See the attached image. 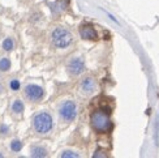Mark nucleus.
<instances>
[{"instance_id": "dca6fc26", "label": "nucleus", "mask_w": 159, "mask_h": 158, "mask_svg": "<svg viewBox=\"0 0 159 158\" xmlns=\"http://www.w3.org/2000/svg\"><path fill=\"white\" fill-rule=\"evenodd\" d=\"M9 132H11L9 126H7V124H4V123L0 124V136L5 137V136H8V135H9Z\"/></svg>"}, {"instance_id": "6e6552de", "label": "nucleus", "mask_w": 159, "mask_h": 158, "mask_svg": "<svg viewBox=\"0 0 159 158\" xmlns=\"http://www.w3.org/2000/svg\"><path fill=\"white\" fill-rule=\"evenodd\" d=\"M81 90L84 91V93H86V94H90V93H93V91L95 90V88H97V84H95V81H94V78H91V77H85L84 80L81 81Z\"/></svg>"}, {"instance_id": "4468645a", "label": "nucleus", "mask_w": 159, "mask_h": 158, "mask_svg": "<svg viewBox=\"0 0 159 158\" xmlns=\"http://www.w3.org/2000/svg\"><path fill=\"white\" fill-rule=\"evenodd\" d=\"M8 88L12 91H18L20 88H21V82H20L18 78H9L8 81Z\"/></svg>"}, {"instance_id": "f8f14e48", "label": "nucleus", "mask_w": 159, "mask_h": 158, "mask_svg": "<svg viewBox=\"0 0 159 158\" xmlns=\"http://www.w3.org/2000/svg\"><path fill=\"white\" fill-rule=\"evenodd\" d=\"M2 47L5 52H11L13 51V49H15V41H13V38L12 37H7L3 43H2Z\"/></svg>"}, {"instance_id": "ddd939ff", "label": "nucleus", "mask_w": 159, "mask_h": 158, "mask_svg": "<svg viewBox=\"0 0 159 158\" xmlns=\"http://www.w3.org/2000/svg\"><path fill=\"white\" fill-rule=\"evenodd\" d=\"M22 146H24V142L21 140H17V139L12 140L11 144H9V149L13 153H20L22 150Z\"/></svg>"}, {"instance_id": "7ed1b4c3", "label": "nucleus", "mask_w": 159, "mask_h": 158, "mask_svg": "<svg viewBox=\"0 0 159 158\" xmlns=\"http://www.w3.org/2000/svg\"><path fill=\"white\" fill-rule=\"evenodd\" d=\"M51 38H52V43H54L57 49H67L72 44L73 42V35L72 33L63 28V26H59L56 28L51 34Z\"/></svg>"}, {"instance_id": "1a4fd4ad", "label": "nucleus", "mask_w": 159, "mask_h": 158, "mask_svg": "<svg viewBox=\"0 0 159 158\" xmlns=\"http://www.w3.org/2000/svg\"><path fill=\"white\" fill-rule=\"evenodd\" d=\"M30 156L34 157V158H43V157H47V149L41 146V145H35V146H31L30 149Z\"/></svg>"}, {"instance_id": "f03ea898", "label": "nucleus", "mask_w": 159, "mask_h": 158, "mask_svg": "<svg viewBox=\"0 0 159 158\" xmlns=\"http://www.w3.org/2000/svg\"><path fill=\"white\" fill-rule=\"evenodd\" d=\"M52 127H54L52 116L46 111H41L33 118V128L39 135H47L52 131Z\"/></svg>"}, {"instance_id": "9d476101", "label": "nucleus", "mask_w": 159, "mask_h": 158, "mask_svg": "<svg viewBox=\"0 0 159 158\" xmlns=\"http://www.w3.org/2000/svg\"><path fill=\"white\" fill-rule=\"evenodd\" d=\"M11 110H12V113L13 114H16V115H20V114H22L24 113V110H25V105L21 100H15L12 102V106H11Z\"/></svg>"}, {"instance_id": "a211bd4d", "label": "nucleus", "mask_w": 159, "mask_h": 158, "mask_svg": "<svg viewBox=\"0 0 159 158\" xmlns=\"http://www.w3.org/2000/svg\"><path fill=\"white\" fill-rule=\"evenodd\" d=\"M3 157H4V154H3L2 152H0V158H3Z\"/></svg>"}, {"instance_id": "f3484780", "label": "nucleus", "mask_w": 159, "mask_h": 158, "mask_svg": "<svg viewBox=\"0 0 159 158\" xmlns=\"http://www.w3.org/2000/svg\"><path fill=\"white\" fill-rule=\"evenodd\" d=\"M5 93V88H4V85L0 82V95H3Z\"/></svg>"}, {"instance_id": "2eb2a0df", "label": "nucleus", "mask_w": 159, "mask_h": 158, "mask_svg": "<svg viewBox=\"0 0 159 158\" xmlns=\"http://www.w3.org/2000/svg\"><path fill=\"white\" fill-rule=\"evenodd\" d=\"M61 158H78L80 154L73 152V150H64V152L60 154Z\"/></svg>"}, {"instance_id": "20e7f679", "label": "nucleus", "mask_w": 159, "mask_h": 158, "mask_svg": "<svg viewBox=\"0 0 159 158\" xmlns=\"http://www.w3.org/2000/svg\"><path fill=\"white\" fill-rule=\"evenodd\" d=\"M59 115L64 122H73L77 116V105L73 101H65L59 109Z\"/></svg>"}, {"instance_id": "f257e3e1", "label": "nucleus", "mask_w": 159, "mask_h": 158, "mask_svg": "<svg viewBox=\"0 0 159 158\" xmlns=\"http://www.w3.org/2000/svg\"><path fill=\"white\" fill-rule=\"evenodd\" d=\"M90 123H91L93 129L98 133L108 132V131H111V128H112V122L110 119L108 113H104L102 110H97L91 114Z\"/></svg>"}, {"instance_id": "0eeeda50", "label": "nucleus", "mask_w": 159, "mask_h": 158, "mask_svg": "<svg viewBox=\"0 0 159 158\" xmlns=\"http://www.w3.org/2000/svg\"><path fill=\"white\" fill-rule=\"evenodd\" d=\"M80 35H81L82 39H86V41H95L98 38L95 29L89 24H84L80 26Z\"/></svg>"}, {"instance_id": "39448f33", "label": "nucleus", "mask_w": 159, "mask_h": 158, "mask_svg": "<svg viewBox=\"0 0 159 158\" xmlns=\"http://www.w3.org/2000/svg\"><path fill=\"white\" fill-rule=\"evenodd\" d=\"M24 94L26 100L30 102H39L44 97V90L37 84H28L24 89Z\"/></svg>"}, {"instance_id": "9b49d317", "label": "nucleus", "mask_w": 159, "mask_h": 158, "mask_svg": "<svg viewBox=\"0 0 159 158\" xmlns=\"http://www.w3.org/2000/svg\"><path fill=\"white\" fill-rule=\"evenodd\" d=\"M12 67V62L8 56H2L0 58V72L2 73H5V72H8Z\"/></svg>"}, {"instance_id": "423d86ee", "label": "nucleus", "mask_w": 159, "mask_h": 158, "mask_svg": "<svg viewBox=\"0 0 159 158\" xmlns=\"http://www.w3.org/2000/svg\"><path fill=\"white\" fill-rule=\"evenodd\" d=\"M67 69L69 72V75L72 76H78L81 75L84 69H85V63L81 58H73L72 60L68 63L67 65Z\"/></svg>"}]
</instances>
